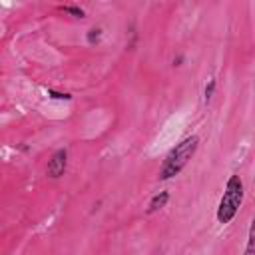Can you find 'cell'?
<instances>
[{"label": "cell", "instance_id": "cell-1", "mask_svg": "<svg viewBox=\"0 0 255 255\" xmlns=\"http://www.w3.org/2000/svg\"><path fill=\"white\" fill-rule=\"evenodd\" d=\"M197 145H199V137H197V135H187V137H183L179 143H175V145L167 151V155H165V159H163V163H161V167H159V179L165 181V179H171V177L179 175L181 169H183V167L189 163V159L195 155Z\"/></svg>", "mask_w": 255, "mask_h": 255}, {"label": "cell", "instance_id": "cell-2", "mask_svg": "<svg viewBox=\"0 0 255 255\" xmlns=\"http://www.w3.org/2000/svg\"><path fill=\"white\" fill-rule=\"evenodd\" d=\"M243 195H245L243 179H241L237 173H233V175L227 179L225 191H223V195H221V199H219V205H217L215 217H217L219 223H223V225H225V223H231V219L237 215V211H239V207H241V203H243Z\"/></svg>", "mask_w": 255, "mask_h": 255}, {"label": "cell", "instance_id": "cell-3", "mask_svg": "<svg viewBox=\"0 0 255 255\" xmlns=\"http://www.w3.org/2000/svg\"><path fill=\"white\" fill-rule=\"evenodd\" d=\"M66 167H68V149L66 147H60L52 153V157L48 159V167H46V175L52 177V179H60L64 173H66Z\"/></svg>", "mask_w": 255, "mask_h": 255}, {"label": "cell", "instance_id": "cell-4", "mask_svg": "<svg viewBox=\"0 0 255 255\" xmlns=\"http://www.w3.org/2000/svg\"><path fill=\"white\" fill-rule=\"evenodd\" d=\"M167 201H169V191H159V193H155V195L149 199V203H147V213H155V211L163 209V207L167 205Z\"/></svg>", "mask_w": 255, "mask_h": 255}, {"label": "cell", "instance_id": "cell-5", "mask_svg": "<svg viewBox=\"0 0 255 255\" xmlns=\"http://www.w3.org/2000/svg\"><path fill=\"white\" fill-rule=\"evenodd\" d=\"M60 10H62L64 14H70V16H74V18H84V16H86L84 8H80V6H74V4H66V6H62Z\"/></svg>", "mask_w": 255, "mask_h": 255}, {"label": "cell", "instance_id": "cell-6", "mask_svg": "<svg viewBox=\"0 0 255 255\" xmlns=\"http://www.w3.org/2000/svg\"><path fill=\"white\" fill-rule=\"evenodd\" d=\"M100 38H102V28H100V26L90 28V30H88V34H86L88 44H98V42H100Z\"/></svg>", "mask_w": 255, "mask_h": 255}, {"label": "cell", "instance_id": "cell-7", "mask_svg": "<svg viewBox=\"0 0 255 255\" xmlns=\"http://www.w3.org/2000/svg\"><path fill=\"white\" fill-rule=\"evenodd\" d=\"M215 86H217V82L211 78V80L207 82L205 90H203V100H205V104H209V102H211V98H213V92H215Z\"/></svg>", "mask_w": 255, "mask_h": 255}, {"label": "cell", "instance_id": "cell-8", "mask_svg": "<svg viewBox=\"0 0 255 255\" xmlns=\"http://www.w3.org/2000/svg\"><path fill=\"white\" fill-rule=\"evenodd\" d=\"M48 98H52V100H64V102H70V100H72V94H68V92H56V90L48 88Z\"/></svg>", "mask_w": 255, "mask_h": 255}, {"label": "cell", "instance_id": "cell-9", "mask_svg": "<svg viewBox=\"0 0 255 255\" xmlns=\"http://www.w3.org/2000/svg\"><path fill=\"white\" fill-rule=\"evenodd\" d=\"M245 255H255V251H253V227H249V237H247V245H245Z\"/></svg>", "mask_w": 255, "mask_h": 255}]
</instances>
